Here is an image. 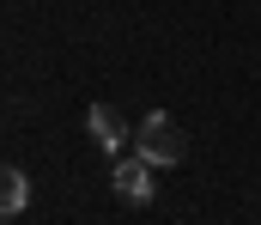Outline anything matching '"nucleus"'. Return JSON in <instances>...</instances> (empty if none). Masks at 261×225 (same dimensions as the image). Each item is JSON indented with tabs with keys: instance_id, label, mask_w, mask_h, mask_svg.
<instances>
[{
	"instance_id": "f257e3e1",
	"label": "nucleus",
	"mask_w": 261,
	"mask_h": 225,
	"mask_svg": "<svg viewBox=\"0 0 261 225\" xmlns=\"http://www.w3.org/2000/svg\"><path fill=\"white\" fill-rule=\"evenodd\" d=\"M134 152H140L146 164L170 170V164H182V128H176L164 110H152V116H140V128H134Z\"/></svg>"
},
{
	"instance_id": "f03ea898",
	"label": "nucleus",
	"mask_w": 261,
	"mask_h": 225,
	"mask_svg": "<svg viewBox=\"0 0 261 225\" xmlns=\"http://www.w3.org/2000/svg\"><path fill=\"white\" fill-rule=\"evenodd\" d=\"M85 128H91V140L110 152V158H122V152H128V140H134L128 116H122V110H110V104H91V110H85Z\"/></svg>"
},
{
	"instance_id": "7ed1b4c3",
	"label": "nucleus",
	"mask_w": 261,
	"mask_h": 225,
	"mask_svg": "<svg viewBox=\"0 0 261 225\" xmlns=\"http://www.w3.org/2000/svg\"><path fill=\"white\" fill-rule=\"evenodd\" d=\"M152 177H158V164H146L140 152H134V158L122 152V158H116V170H110V183H116V195H122V201H152V189H158Z\"/></svg>"
},
{
	"instance_id": "20e7f679",
	"label": "nucleus",
	"mask_w": 261,
	"mask_h": 225,
	"mask_svg": "<svg viewBox=\"0 0 261 225\" xmlns=\"http://www.w3.org/2000/svg\"><path fill=\"white\" fill-rule=\"evenodd\" d=\"M24 207H31V183H24V170H6V177H0V213L18 219Z\"/></svg>"
}]
</instances>
